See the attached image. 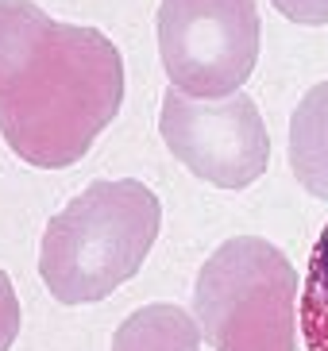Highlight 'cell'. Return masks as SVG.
Listing matches in <instances>:
<instances>
[{"label": "cell", "mask_w": 328, "mask_h": 351, "mask_svg": "<svg viewBox=\"0 0 328 351\" xmlns=\"http://www.w3.org/2000/svg\"><path fill=\"white\" fill-rule=\"evenodd\" d=\"M124 104V58L101 27L0 0V135L27 166L66 170Z\"/></svg>", "instance_id": "1"}, {"label": "cell", "mask_w": 328, "mask_h": 351, "mask_svg": "<svg viewBox=\"0 0 328 351\" xmlns=\"http://www.w3.org/2000/svg\"><path fill=\"white\" fill-rule=\"evenodd\" d=\"M163 228V205L139 178H97L47 220L39 278L62 305H89L143 267Z\"/></svg>", "instance_id": "2"}, {"label": "cell", "mask_w": 328, "mask_h": 351, "mask_svg": "<svg viewBox=\"0 0 328 351\" xmlns=\"http://www.w3.org/2000/svg\"><path fill=\"white\" fill-rule=\"evenodd\" d=\"M298 270L263 236H232L201 263L194 317L213 351H298Z\"/></svg>", "instance_id": "3"}, {"label": "cell", "mask_w": 328, "mask_h": 351, "mask_svg": "<svg viewBox=\"0 0 328 351\" xmlns=\"http://www.w3.org/2000/svg\"><path fill=\"white\" fill-rule=\"evenodd\" d=\"M163 70L189 97H228L259 62L255 0H163L154 16Z\"/></svg>", "instance_id": "4"}, {"label": "cell", "mask_w": 328, "mask_h": 351, "mask_svg": "<svg viewBox=\"0 0 328 351\" xmlns=\"http://www.w3.org/2000/svg\"><path fill=\"white\" fill-rule=\"evenodd\" d=\"M159 132L178 162L220 189L251 186L270 162L267 124L247 93L189 97L170 85L163 93Z\"/></svg>", "instance_id": "5"}, {"label": "cell", "mask_w": 328, "mask_h": 351, "mask_svg": "<svg viewBox=\"0 0 328 351\" xmlns=\"http://www.w3.org/2000/svg\"><path fill=\"white\" fill-rule=\"evenodd\" d=\"M290 166L313 197L328 201V82H317L290 116Z\"/></svg>", "instance_id": "6"}, {"label": "cell", "mask_w": 328, "mask_h": 351, "mask_svg": "<svg viewBox=\"0 0 328 351\" xmlns=\"http://www.w3.org/2000/svg\"><path fill=\"white\" fill-rule=\"evenodd\" d=\"M201 340L205 336L197 317H189L182 305L154 301L120 320L113 351H201Z\"/></svg>", "instance_id": "7"}, {"label": "cell", "mask_w": 328, "mask_h": 351, "mask_svg": "<svg viewBox=\"0 0 328 351\" xmlns=\"http://www.w3.org/2000/svg\"><path fill=\"white\" fill-rule=\"evenodd\" d=\"M301 336L309 351H328V224L313 243L309 274L301 286Z\"/></svg>", "instance_id": "8"}, {"label": "cell", "mask_w": 328, "mask_h": 351, "mask_svg": "<svg viewBox=\"0 0 328 351\" xmlns=\"http://www.w3.org/2000/svg\"><path fill=\"white\" fill-rule=\"evenodd\" d=\"M20 324H23V313H20V298H16V286L12 278L0 270V351H8L20 336Z\"/></svg>", "instance_id": "9"}, {"label": "cell", "mask_w": 328, "mask_h": 351, "mask_svg": "<svg viewBox=\"0 0 328 351\" xmlns=\"http://www.w3.org/2000/svg\"><path fill=\"white\" fill-rule=\"evenodd\" d=\"M294 23H328V0H270Z\"/></svg>", "instance_id": "10"}]
</instances>
